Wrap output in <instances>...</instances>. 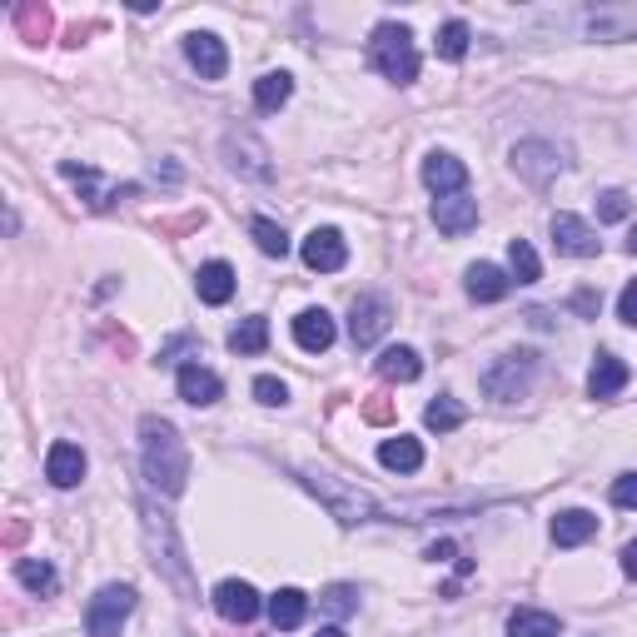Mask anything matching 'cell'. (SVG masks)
<instances>
[{"mask_svg":"<svg viewBox=\"0 0 637 637\" xmlns=\"http://www.w3.org/2000/svg\"><path fill=\"white\" fill-rule=\"evenodd\" d=\"M140 459H145V478H150L155 493H165V498L185 493L189 453H185V439L175 433V423L145 413V419H140Z\"/></svg>","mask_w":637,"mask_h":637,"instance_id":"cell-1","label":"cell"},{"mask_svg":"<svg viewBox=\"0 0 637 637\" xmlns=\"http://www.w3.org/2000/svg\"><path fill=\"white\" fill-rule=\"evenodd\" d=\"M369 66L394 85H413L419 80V46H413V30L399 20H384L369 40Z\"/></svg>","mask_w":637,"mask_h":637,"instance_id":"cell-2","label":"cell"},{"mask_svg":"<svg viewBox=\"0 0 637 637\" xmlns=\"http://www.w3.org/2000/svg\"><path fill=\"white\" fill-rule=\"evenodd\" d=\"M140 518H145V548H150L155 568L165 572V578L175 582V588H185V592H189V558H185V548H179L169 513H159L155 503H145V508H140Z\"/></svg>","mask_w":637,"mask_h":637,"instance_id":"cell-3","label":"cell"},{"mask_svg":"<svg viewBox=\"0 0 637 637\" xmlns=\"http://www.w3.org/2000/svg\"><path fill=\"white\" fill-rule=\"evenodd\" d=\"M300 478H304V488H310L318 503L329 508V518H339L344 528L379 518V503L364 493V488H349V483H339V478H329V473H300Z\"/></svg>","mask_w":637,"mask_h":637,"instance_id":"cell-4","label":"cell"},{"mask_svg":"<svg viewBox=\"0 0 637 637\" xmlns=\"http://www.w3.org/2000/svg\"><path fill=\"white\" fill-rule=\"evenodd\" d=\"M135 612V588L130 582H105L85 608V637H120L125 618Z\"/></svg>","mask_w":637,"mask_h":637,"instance_id":"cell-5","label":"cell"},{"mask_svg":"<svg viewBox=\"0 0 637 637\" xmlns=\"http://www.w3.org/2000/svg\"><path fill=\"white\" fill-rule=\"evenodd\" d=\"M533 369H538V354H528V349H518V354H503L493 369H483V394L498 399V403L518 399V394L528 389V379H533Z\"/></svg>","mask_w":637,"mask_h":637,"instance_id":"cell-6","label":"cell"},{"mask_svg":"<svg viewBox=\"0 0 637 637\" xmlns=\"http://www.w3.org/2000/svg\"><path fill=\"white\" fill-rule=\"evenodd\" d=\"M389 318H394V304L384 300V294H359L354 310H349V339H354V349H369L384 339Z\"/></svg>","mask_w":637,"mask_h":637,"instance_id":"cell-7","label":"cell"},{"mask_svg":"<svg viewBox=\"0 0 637 637\" xmlns=\"http://www.w3.org/2000/svg\"><path fill=\"white\" fill-rule=\"evenodd\" d=\"M513 169H518V179H528L533 189H548L562 169V155L548 140H523V145H513Z\"/></svg>","mask_w":637,"mask_h":637,"instance_id":"cell-8","label":"cell"},{"mask_svg":"<svg viewBox=\"0 0 637 637\" xmlns=\"http://www.w3.org/2000/svg\"><path fill=\"white\" fill-rule=\"evenodd\" d=\"M553 244H558V254H568V259H598V249H602V239H598V229L588 225V219H578V215H553Z\"/></svg>","mask_w":637,"mask_h":637,"instance_id":"cell-9","label":"cell"},{"mask_svg":"<svg viewBox=\"0 0 637 637\" xmlns=\"http://www.w3.org/2000/svg\"><path fill=\"white\" fill-rule=\"evenodd\" d=\"M185 60L199 70V80H225V70H229L225 40L209 36V30H189L185 36Z\"/></svg>","mask_w":637,"mask_h":637,"instance_id":"cell-10","label":"cell"},{"mask_svg":"<svg viewBox=\"0 0 637 637\" xmlns=\"http://www.w3.org/2000/svg\"><path fill=\"white\" fill-rule=\"evenodd\" d=\"M582 26L592 40H637V6H592Z\"/></svg>","mask_w":637,"mask_h":637,"instance_id":"cell-11","label":"cell"},{"mask_svg":"<svg viewBox=\"0 0 637 637\" xmlns=\"http://www.w3.org/2000/svg\"><path fill=\"white\" fill-rule=\"evenodd\" d=\"M259 608H264V602H259V592H254L249 582L225 578V582L215 588V612H219L225 623H254V618H259Z\"/></svg>","mask_w":637,"mask_h":637,"instance_id":"cell-12","label":"cell"},{"mask_svg":"<svg viewBox=\"0 0 637 637\" xmlns=\"http://www.w3.org/2000/svg\"><path fill=\"white\" fill-rule=\"evenodd\" d=\"M60 175L70 179V185L85 195V205L90 209H110L115 199H130L135 195V185H120V189H100V175H95L90 165H76V159H60Z\"/></svg>","mask_w":637,"mask_h":637,"instance_id":"cell-13","label":"cell"},{"mask_svg":"<svg viewBox=\"0 0 637 637\" xmlns=\"http://www.w3.org/2000/svg\"><path fill=\"white\" fill-rule=\"evenodd\" d=\"M304 264H310L314 274H339L349 264V244L339 229H314L310 239H304Z\"/></svg>","mask_w":637,"mask_h":637,"instance_id":"cell-14","label":"cell"},{"mask_svg":"<svg viewBox=\"0 0 637 637\" xmlns=\"http://www.w3.org/2000/svg\"><path fill=\"white\" fill-rule=\"evenodd\" d=\"M433 225L443 229V235H469V229L478 225V199L463 189V195H439L433 199Z\"/></svg>","mask_w":637,"mask_h":637,"instance_id":"cell-15","label":"cell"},{"mask_svg":"<svg viewBox=\"0 0 637 637\" xmlns=\"http://www.w3.org/2000/svg\"><path fill=\"white\" fill-rule=\"evenodd\" d=\"M423 185H429L433 195H463V189H469V165L443 155V150H433L423 159Z\"/></svg>","mask_w":637,"mask_h":637,"instance_id":"cell-16","label":"cell"},{"mask_svg":"<svg viewBox=\"0 0 637 637\" xmlns=\"http://www.w3.org/2000/svg\"><path fill=\"white\" fill-rule=\"evenodd\" d=\"M175 389H179V399L195 403V409H209V403H219V394H225L219 374H215V369H205V364H185V369H179Z\"/></svg>","mask_w":637,"mask_h":637,"instance_id":"cell-17","label":"cell"},{"mask_svg":"<svg viewBox=\"0 0 637 637\" xmlns=\"http://www.w3.org/2000/svg\"><path fill=\"white\" fill-rule=\"evenodd\" d=\"M463 290H469V300H478V304H498V300H508L513 280H508L498 264H469V274H463Z\"/></svg>","mask_w":637,"mask_h":637,"instance_id":"cell-18","label":"cell"},{"mask_svg":"<svg viewBox=\"0 0 637 637\" xmlns=\"http://www.w3.org/2000/svg\"><path fill=\"white\" fill-rule=\"evenodd\" d=\"M46 478L56 488H76L80 478H85V453H80V443H50V453H46Z\"/></svg>","mask_w":637,"mask_h":637,"instance_id":"cell-19","label":"cell"},{"mask_svg":"<svg viewBox=\"0 0 637 637\" xmlns=\"http://www.w3.org/2000/svg\"><path fill=\"white\" fill-rule=\"evenodd\" d=\"M334 318H329V310H304L300 318H294V344L304 349V354H324L329 344H334Z\"/></svg>","mask_w":637,"mask_h":637,"instance_id":"cell-20","label":"cell"},{"mask_svg":"<svg viewBox=\"0 0 637 637\" xmlns=\"http://www.w3.org/2000/svg\"><path fill=\"white\" fill-rule=\"evenodd\" d=\"M195 294H199L205 304H229V300H235V270H229L225 259L199 264V274H195Z\"/></svg>","mask_w":637,"mask_h":637,"instance_id":"cell-21","label":"cell"},{"mask_svg":"<svg viewBox=\"0 0 637 637\" xmlns=\"http://www.w3.org/2000/svg\"><path fill=\"white\" fill-rule=\"evenodd\" d=\"M628 364H623L618 354H598V364H592V374H588V394L592 399H618L623 389H628Z\"/></svg>","mask_w":637,"mask_h":637,"instance_id":"cell-22","label":"cell"},{"mask_svg":"<svg viewBox=\"0 0 637 637\" xmlns=\"http://www.w3.org/2000/svg\"><path fill=\"white\" fill-rule=\"evenodd\" d=\"M592 533H598V513H588V508H568V513L553 518V543L558 548H582Z\"/></svg>","mask_w":637,"mask_h":637,"instance_id":"cell-23","label":"cell"},{"mask_svg":"<svg viewBox=\"0 0 637 637\" xmlns=\"http://www.w3.org/2000/svg\"><path fill=\"white\" fill-rule=\"evenodd\" d=\"M379 463H384L389 473H419L423 469V443L409 439V433L384 439V443H379Z\"/></svg>","mask_w":637,"mask_h":637,"instance_id":"cell-24","label":"cell"},{"mask_svg":"<svg viewBox=\"0 0 637 637\" xmlns=\"http://www.w3.org/2000/svg\"><path fill=\"white\" fill-rule=\"evenodd\" d=\"M304 618H310V598H304L300 588H280V592L270 598V623H274L280 633H294Z\"/></svg>","mask_w":637,"mask_h":637,"instance_id":"cell-25","label":"cell"},{"mask_svg":"<svg viewBox=\"0 0 637 637\" xmlns=\"http://www.w3.org/2000/svg\"><path fill=\"white\" fill-rule=\"evenodd\" d=\"M379 374H384L389 384H413V379L423 374V359H419V349H409V344L384 349V354H379Z\"/></svg>","mask_w":637,"mask_h":637,"instance_id":"cell-26","label":"cell"},{"mask_svg":"<svg viewBox=\"0 0 637 637\" xmlns=\"http://www.w3.org/2000/svg\"><path fill=\"white\" fill-rule=\"evenodd\" d=\"M562 633V618L543 608H513L508 612V637H558Z\"/></svg>","mask_w":637,"mask_h":637,"instance_id":"cell-27","label":"cell"},{"mask_svg":"<svg viewBox=\"0 0 637 637\" xmlns=\"http://www.w3.org/2000/svg\"><path fill=\"white\" fill-rule=\"evenodd\" d=\"M290 95H294V76H290V70H270V76L254 80V105H259L264 115H274L280 105H290Z\"/></svg>","mask_w":637,"mask_h":637,"instance_id":"cell-28","label":"cell"},{"mask_svg":"<svg viewBox=\"0 0 637 637\" xmlns=\"http://www.w3.org/2000/svg\"><path fill=\"white\" fill-rule=\"evenodd\" d=\"M508 280L513 284H538L543 280V264H538V254H533V244L528 239L508 244Z\"/></svg>","mask_w":637,"mask_h":637,"instance_id":"cell-29","label":"cell"},{"mask_svg":"<svg viewBox=\"0 0 637 637\" xmlns=\"http://www.w3.org/2000/svg\"><path fill=\"white\" fill-rule=\"evenodd\" d=\"M229 349H235V354H264V349H270V318L249 314L235 334H229Z\"/></svg>","mask_w":637,"mask_h":637,"instance_id":"cell-30","label":"cell"},{"mask_svg":"<svg viewBox=\"0 0 637 637\" xmlns=\"http://www.w3.org/2000/svg\"><path fill=\"white\" fill-rule=\"evenodd\" d=\"M423 423H429L433 433H453V429H463V423H469V409H463L459 399H433L429 409H423Z\"/></svg>","mask_w":637,"mask_h":637,"instance_id":"cell-31","label":"cell"},{"mask_svg":"<svg viewBox=\"0 0 637 637\" xmlns=\"http://www.w3.org/2000/svg\"><path fill=\"white\" fill-rule=\"evenodd\" d=\"M318 612H329V618H354L359 612V588H349V582H329V588L318 592Z\"/></svg>","mask_w":637,"mask_h":637,"instance_id":"cell-32","label":"cell"},{"mask_svg":"<svg viewBox=\"0 0 637 637\" xmlns=\"http://www.w3.org/2000/svg\"><path fill=\"white\" fill-rule=\"evenodd\" d=\"M249 235H254V244H259L270 259H284L290 254V235H284V225H274V219H264V215H254L249 219Z\"/></svg>","mask_w":637,"mask_h":637,"instance_id":"cell-33","label":"cell"},{"mask_svg":"<svg viewBox=\"0 0 637 637\" xmlns=\"http://www.w3.org/2000/svg\"><path fill=\"white\" fill-rule=\"evenodd\" d=\"M16 578L26 582L30 592H40V598H50V592H56V568H50L46 558H40V562L36 558H20L16 562Z\"/></svg>","mask_w":637,"mask_h":637,"instance_id":"cell-34","label":"cell"},{"mask_svg":"<svg viewBox=\"0 0 637 637\" xmlns=\"http://www.w3.org/2000/svg\"><path fill=\"white\" fill-rule=\"evenodd\" d=\"M469 40H473V30H469V20H449V26H439V56L443 60H463L469 56Z\"/></svg>","mask_w":637,"mask_h":637,"instance_id":"cell-35","label":"cell"},{"mask_svg":"<svg viewBox=\"0 0 637 637\" xmlns=\"http://www.w3.org/2000/svg\"><path fill=\"white\" fill-rule=\"evenodd\" d=\"M628 209H633L628 189H602V195H598V219H602V225H618V219H628Z\"/></svg>","mask_w":637,"mask_h":637,"instance_id":"cell-36","label":"cell"},{"mask_svg":"<svg viewBox=\"0 0 637 637\" xmlns=\"http://www.w3.org/2000/svg\"><path fill=\"white\" fill-rule=\"evenodd\" d=\"M254 399H259L264 409H284V403H290V389H284V379L259 374V379H254Z\"/></svg>","mask_w":637,"mask_h":637,"instance_id":"cell-37","label":"cell"},{"mask_svg":"<svg viewBox=\"0 0 637 637\" xmlns=\"http://www.w3.org/2000/svg\"><path fill=\"white\" fill-rule=\"evenodd\" d=\"M612 503H618V508H637V473H623L618 483H612Z\"/></svg>","mask_w":637,"mask_h":637,"instance_id":"cell-38","label":"cell"},{"mask_svg":"<svg viewBox=\"0 0 637 637\" xmlns=\"http://www.w3.org/2000/svg\"><path fill=\"white\" fill-rule=\"evenodd\" d=\"M618 318H623V324H628V329H637V280H633L628 290L618 294Z\"/></svg>","mask_w":637,"mask_h":637,"instance_id":"cell-39","label":"cell"},{"mask_svg":"<svg viewBox=\"0 0 637 637\" xmlns=\"http://www.w3.org/2000/svg\"><path fill=\"white\" fill-rule=\"evenodd\" d=\"M623 572H628V578L637 582V538H633L628 548H623Z\"/></svg>","mask_w":637,"mask_h":637,"instance_id":"cell-40","label":"cell"},{"mask_svg":"<svg viewBox=\"0 0 637 637\" xmlns=\"http://www.w3.org/2000/svg\"><path fill=\"white\" fill-rule=\"evenodd\" d=\"M572 310H578V314H598V294H588V290H582L578 300H572Z\"/></svg>","mask_w":637,"mask_h":637,"instance_id":"cell-41","label":"cell"},{"mask_svg":"<svg viewBox=\"0 0 637 637\" xmlns=\"http://www.w3.org/2000/svg\"><path fill=\"white\" fill-rule=\"evenodd\" d=\"M314 637H344V628H324V633H314Z\"/></svg>","mask_w":637,"mask_h":637,"instance_id":"cell-42","label":"cell"},{"mask_svg":"<svg viewBox=\"0 0 637 637\" xmlns=\"http://www.w3.org/2000/svg\"><path fill=\"white\" fill-rule=\"evenodd\" d=\"M628 249L637 254V225H633V235H628Z\"/></svg>","mask_w":637,"mask_h":637,"instance_id":"cell-43","label":"cell"}]
</instances>
